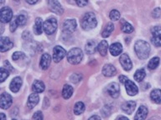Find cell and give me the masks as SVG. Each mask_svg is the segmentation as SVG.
I'll use <instances>...</instances> for the list:
<instances>
[{
    "label": "cell",
    "instance_id": "6da1fadb",
    "mask_svg": "<svg viewBox=\"0 0 161 120\" xmlns=\"http://www.w3.org/2000/svg\"><path fill=\"white\" fill-rule=\"evenodd\" d=\"M134 50L138 58L140 59H145L149 56L150 52V46L148 42L143 40H138L134 44Z\"/></svg>",
    "mask_w": 161,
    "mask_h": 120
},
{
    "label": "cell",
    "instance_id": "7a4b0ae2",
    "mask_svg": "<svg viewBox=\"0 0 161 120\" xmlns=\"http://www.w3.org/2000/svg\"><path fill=\"white\" fill-rule=\"evenodd\" d=\"M80 24H81V28L84 30H91L94 28L97 25V21L95 14L92 12H86L83 16Z\"/></svg>",
    "mask_w": 161,
    "mask_h": 120
},
{
    "label": "cell",
    "instance_id": "3957f363",
    "mask_svg": "<svg viewBox=\"0 0 161 120\" xmlns=\"http://www.w3.org/2000/svg\"><path fill=\"white\" fill-rule=\"evenodd\" d=\"M83 58V52L81 49L74 48L68 52L67 61L71 64H78L81 62Z\"/></svg>",
    "mask_w": 161,
    "mask_h": 120
},
{
    "label": "cell",
    "instance_id": "277c9868",
    "mask_svg": "<svg viewBox=\"0 0 161 120\" xmlns=\"http://www.w3.org/2000/svg\"><path fill=\"white\" fill-rule=\"evenodd\" d=\"M57 28V21L54 18H50L44 22V30L46 34H53Z\"/></svg>",
    "mask_w": 161,
    "mask_h": 120
},
{
    "label": "cell",
    "instance_id": "5b68a950",
    "mask_svg": "<svg viewBox=\"0 0 161 120\" xmlns=\"http://www.w3.org/2000/svg\"><path fill=\"white\" fill-rule=\"evenodd\" d=\"M151 41L156 47H161V26H155L151 29Z\"/></svg>",
    "mask_w": 161,
    "mask_h": 120
},
{
    "label": "cell",
    "instance_id": "8992f818",
    "mask_svg": "<svg viewBox=\"0 0 161 120\" xmlns=\"http://www.w3.org/2000/svg\"><path fill=\"white\" fill-rule=\"evenodd\" d=\"M65 54L66 51L60 46H55L53 49V59L55 62H59L60 60L63 59Z\"/></svg>",
    "mask_w": 161,
    "mask_h": 120
},
{
    "label": "cell",
    "instance_id": "52a82bcc",
    "mask_svg": "<svg viewBox=\"0 0 161 120\" xmlns=\"http://www.w3.org/2000/svg\"><path fill=\"white\" fill-rule=\"evenodd\" d=\"M119 61H120V63L122 65V67L123 68V69L126 70V71H129V70L132 69L133 63L131 62L130 58L128 57V55L127 53H123L121 55Z\"/></svg>",
    "mask_w": 161,
    "mask_h": 120
},
{
    "label": "cell",
    "instance_id": "ba28073f",
    "mask_svg": "<svg viewBox=\"0 0 161 120\" xmlns=\"http://www.w3.org/2000/svg\"><path fill=\"white\" fill-rule=\"evenodd\" d=\"M13 99L12 97L10 96V94L7 93V92H3L1 94V108L3 109H7L8 108L12 105Z\"/></svg>",
    "mask_w": 161,
    "mask_h": 120
},
{
    "label": "cell",
    "instance_id": "9c48e42d",
    "mask_svg": "<svg viewBox=\"0 0 161 120\" xmlns=\"http://www.w3.org/2000/svg\"><path fill=\"white\" fill-rule=\"evenodd\" d=\"M12 17L13 12L10 8L4 7L1 9V22L3 23L10 22L12 19Z\"/></svg>",
    "mask_w": 161,
    "mask_h": 120
},
{
    "label": "cell",
    "instance_id": "30bf717a",
    "mask_svg": "<svg viewBox=\"0 0 161 120\" xmlns=\"http://www.w3.org/2000/svg\"><path fill=\"white\" fill-rule=\"evenodd\" d=\"M124 85H125L126 91L128 92V95L130 96H134L138 92V87L136 86V84L133 81L128 79L124 82Z\"/></svg>",
    "mask_w": 161,
    "mask_h": 120
},
{
    "label": "cell",
    "instance_id": "8fae6325",
    "mask_svg": "<svg viewBox=\"0 0 161 120\" xmlns=\"http://www.w3.org/2000/svg\"><path fill=\"white\" fill-rule=\"evenodd\" d=\"M108 94L110 95L112 98H118L119 96V94H120V88H119V85L118 83H116V82H112V83H110L108 87Z\"/></svg>",
    "mask_w": 161,
    "mask_h": 120
},
{
    "label": "cell",
    "instance_id": "7c38bea8",
    "mask_svg": "<svg viewBox=\"0 0 161 120\" xmlns=\"http://www.w3.org/2000/svg\"><path fill=\"white\" fill-rule=\"evenodd\" d=\"M48 5L50 7V9L53 12H55L56 14L60 15L62 14L64 10H63L61 5L58 1H53V0H50V1H48Z\"/></svg>",
    "mask_w": 161,
    "mask_h": 120
},
{
    "label": "cell",
    "instance_id": "4fadbf2b",
    "mask_svg": "<svg viewBox=\"0 0 161 120\" xmlns=\"http://www.w3.org/2000/svg\"><path fill=\"white\" fill-rule=\"evenodd\" d=\"M76 28V21L75 19H66L63 24V30L65 32H73Z\"/></svg>",
    "mask_w": 161,
    "mask_h": 120
},
{
    "label": "cell",
    "instance_id": "5bb4252c",
    "mask_svg": "<svg viewBox=\"0 0 161 120\" xmlns=\"http://www.w3.org/2000/svg\"><path fill=\"white\" fill-rule=\"evenodd\" d=\"M102 72H103V74L105 77H113V76L116 74L117 69H116V68L113 64L108 63V64H105L103 66Z\"/></svg>",
    "mask_w": 161,
    "mask_h": 120
},
{
    "label": "cell",
    "instance_id": "9a60e30c",
    "mask_svg": "<svg viewBox=\"0 0 161 120\" xmlns=\"http://www.w3.org/2000/svg\"><path fill=\"white\" fill-rule=\"evenodd\" d=\"M148 110L147 107L141 105L140 107L138 108V111L136 112L135 117H134V120H145L148 115Z\"/></svg>",
    "mask_w": 161,
    "mask_h": 120
},
{
    "label": "cell",
    "instance_id": "2e32d148",
    "mask_svg": "<svg viewBox=\"0 0 161 120\" xmlns=\"http://www.w3.org/2000/svg\"><path fill=\"white\" fill-rule=\"evenodd\" d=\"M0 44H1V48H0V50L1 52H6L8 50L11 49L14 46V43H13L10 39L8 37H2L1 38V42H0Z\"/></svg>",
    "mask_w": 161,
    "mask_h": 120
},
{
    "label": "cell",
    "instance_id": "e0dca14e",
    "mask_svg": "<svg viewBox=\"0 0 161 120\" xmlns=\"http://www.w3.org/2000/svg\"><path fill=\"white\" fill-rule=\"evenodd\" d=\"M40 101V97L36 92H33L30 95V97L28 98L27 106L30 109H32L33 108H35L38 104V102Z\"/></svg>",
    "mask_w": 161,
    "mask_h": 120
},
{
    "label": "cell",
    "instance_id": "ac0fdd59",
    "mask_svg": "<svg viewBox=\"0 0 161 120\" xmlns=\"http://www.w3.org/2000/svg\"><path fill=\"white\" fill-rule=\"evenodd\" d=\"M21 85H22V79H21L19 77L14 78L12 80V82H10V90H11L13 92H19L20 89V88H21Z\"/></svg>",
    "mask_w": 161,
    "mask_h": 120
},
{
    "label": "cell",
    "instance_id": "d6986e66",
    "mask_svg": "<svg viewBox=\"0 0 161 120\" xmlns=\"http://www.w3.org/2000/svg\"><path fill=\"white\" fill-rule=\"evenodd\" d=\"M50 62H51V57H50V55L48 54V53H44L41 56V58H40V67L43 70L47 69L49 66H50Z\"/></svg>",
    "mask_w": 161,
    "mask_h": 120
},
{
    "label": "cell",
    "instance_id": "ffe728a7",
    "mask_svg": "<svg viewBox=\"0 0 161 120\" xmlns=\"http://www.w3.org/2000/svg\"><path fill=\"white\" fill-rule=\"evenodd\" d=\"M136 107V102L134 101H128L122 104V109L128 114H131L134 111Z\"/></svg>",
    "mask_w": 161,
    "mask_h": 120
},
{
    "label": "cell",
    "instance_id": "44dd1931",
    "mask_svg": "<svg viewBox=\"0 0 161 120\" xmlns=\"http://www.w3.org/2000/svg\"><path fill=\"white\" fill-rule=\"evenodd\" d=\"M109 51L113 56H118L123 52V46L120 42H114L109 48Z\"/></svg>",
    "mask_w": 161,
    "mask_h": 120
},
{
    "label": "cell",
    "instance_id": "7402d4cb",
    "mask_svg": "<svg viewBox=\"0 0 161 120\" xmlns=\"http://www.w3.org/2000/svg\"><path fill=\"white\" fill-rule=\"evenodd\" d=\"M97 47V42L94 40H89L85 47V51L87 54H93L96 52Z\"/></svg>",
    "mask_w": 161,
    "mask_h": 120
},
{
    "label": "cell",
    "instance_id": "603a6c76",
    "mask_svg": "<svg viewBox=\"0 0 161 120\" xmlns=\"http://www.w3.org/2000/svg\"><path fill=\"white\" fill-rule=\"evenodd\" d=\"M45 87L44 82L40 80H35V82H33L32 84V90L36 93H40V92H44Z\"/></svg>",
    "mask_w": 161,
    "mask_h": 120
},
{
    "label": "cell",
    "instance_id": "cb8c5ba5",
    "mask_svg": "<svg viewBox=\"0 0 161 120\" xmlns=\"http://www.w3.org/2000/svg\"><path fill=\"white\" fill-rule=\"evenodd\" d=\"M108 43L106 40H103L102 42L97 45V51L102 56H106L108 53Z\"/></svg>",
    "mask_w": 161,
    "mask_h": 120
},
{
    "label": "cell",
    "instance_id": "d4e9b609",
    "mask_svg": "<svg viewBox=\"0 0 161 120\" xmlns=\"http://www.w3.org/2000/svg\"><path fill=\"white\" fill-rule=\"evenodd\" d=\"M43 28H44V24L42 22V19L40 18H37L35 19V24L34 26V32L35 34L40 35L42 33Z\"/></svg>",
    "mask_w": 161,
    "mask_h": 120
},
{
    "label": "cell",
    "instance_id": "484cf974",
    "mask_svg": "<svg viewBox=\"0 0 161 120\" xmlns=\"http://www.w3.org/2000/svg\"><path fill=\"white\" fill-rule=\"evenodd\" d=\"M150 98L152 101L160 104L161 103V90L160 89H153L150 93Z\"/></svg>",
    "mask_w": 161,
    "mask_h": 120
},
{
    "label": "cell",
    "instance_id": "4316f807",
    "mask_svg": "<svg viewBox=\"0 0 161 120\" xmlns=\"http://www.w3.org/2000/svg\"><path fill=\"white\" fill-rule=\"evenodd\" d=\"M73 93V88L69 84H65L62 89V97L65 99H68L71 97Z\"/></svg>",
    "mask_w": 161,
    "mask_h": 120
},
{
    "label": "cell",
    "instance_id": "83f0119b",
    "mask_svg": "<svg viewBox=\"0 0 161 120\" xmlns=\"http://www.w3.org/2000/svg\"><path fill=\"white\" fill-rule=\"evenodd\" d=\"M85 111V104L82 102H77L74 106V113L76 115L81 114Z\"/></svg>",
    "mask_w": 161,
    "mask_h": 120
},
{
    "label": "cell",
    "instance_id": "f1b7e54d",
    "mask_svg": "<svg viewBox=\"0 0 161 120\" xmlns=\"http://www.w3.org/2000/svg\"><path fill=\"white\" fill-rule=\"evenodd\" d=\"M113 29H114V25L112 22H109V23L107 24V26H106L104 30L102 32V36L103 38H108L111 34V32H113Z\"/></svg>",
    "mask_w": 161,
    "mask_h": 120
},
{
    "label": "cell",
    "instance_id": "f546056e",
    "mask_svg": "<svg viewBox=\"0 0 161 120\" xmlns=\"http://www.w3.org/2000/svg\"><path fill=\"white\" fill-rule=\"evenodd\" d=\"M145 71L144 69H138L134 73V79L137 81V82H141V81H143V78H145Z\"/></svg>",
    "mask_w": 161,
    "mask_h": 120
},
{
    "label": "cell",
    "instance_id": "4dcf8cb0",
    "mask_svg": "<svg viewBox=\"0 0 161 120\" xmlns=\"http://www.w3.org/2000/svg\"><path fill=\"white\" fill-rule=\"evenodd\" d=\"M158 64H159V58L154 57L153 58H151L150 61L148 62V68L151 70L155 69L158 66Z\"/></svg>",
    "mask_w": 161,
    "mask_h": 120
},
{
    "label": "cell",
    "instance_id": "1f68e13d",
    "mask_svg": "<svg viewBox=\"0 0 161 120\" xmlns=\"http://www.w3.org/2000/svg\"><path fill=\"white\" fill-rule=\"evenodd\" d=\"M123 25H122V27H121V29L122 31L126 33H130L133 31V27L130 23H128V22H125L124 20H123Z\"/></svg>",
    "mask_w": 161,
    "mask_h": 120
},
{
    "label": "cell",
    "instance_id": "d6a6232c",
    "mask_svg": "<svg viewBox=\"0 0 161 120\" xmlns=\"http://www.w3.org/2000/svg\"><path fill=\"white\" fill-rule=\"evenodd\" d=\"M9 72L5 68H1L0 69V81L1 82H4V80L8 77Z\"/></svg>",
    "mask_w": 161,
    "mask_h": 120
},
{
    "label": "cell",
    "instance_id": "836d02e7",
    "mask_svg": "<svg viewBox=\"0 0 161 120\" xmlns=\"http://www.w3.org/2000/svg\"><path fill=\"white\" fill-rule=\"evenodd\" d=\"M109 17L113 21H118L119 18H120V12H118V10L113 9L110 12V14H109Z\"/></svg>",
    "mask_w": 161,
    "mask_h": 120
},
{
    "label": "cell",
    "instance_id": "e575fe53",
    "mask_svg": "<svg viewBox=\"0 0 161 120\" xmlns=\"http://www.w3.org/2000/svg\"><path fill=\"white\" fill-rule=\"evenodd\" d=\"M16 20H17V22H18V25H19V26H24V25L26 23V17H25V15H22L20 14L19 15L17 18H16Z\"/></svg>",
    "mask_w": 161,
    "mask_h": 120
},
{
    "label": "cell",
    "instance_id": "d590c367",
    "mask_svg": "<svg viewBox=\"0 0 161 120\" xmlns=\"http://www.w3.org/2000/svg\"><path fill=\"white\" fill-rule=\"evenodd\" d=\"M82 78V75L80 73H74L70 76V81L72 82H78Z\"/></svg>",
    "mask_w": 161,
    "mask_h": 120
},
{
    "label": "cell",
    "instance_id": "8d00e7d4",
    "mask_svg": "<svg viewBox=\"0 0 161 120\" xmlns=\"http://www.w3.org/2000/svg\"><path fill=\"white\" fill-rule=\"evenodd\" d=\"M25 57V53L24 52H15L13 53V56H12V58L14 61H17V60L20 59V58H22Z\"/></svg>",
    "mask_w": 161,
    "mask_h": 120
},
{
    "label": "cell",
    "instance_id": "74e56055",
    "mask_svg": "<svg viewBox=\"0 0 161 120\" xmlns=\"http://www.w3.org/2000/svg\"><path fill=\"white\" fill-rule=\"evenodd\" d=\"M102 113H103V117H108L111 113V108L108 105H106L105 107L103 108L102 110Z\"/></svg>",
    "mask_w": 161,
    "mask_h": 120
},
{
    "label": "cell",
    "instance_id": "f35d334b",
    "mask_svg": "<svg viewBox=\"0 0 161 120\" xmlns=\"http://www.w3.org/2000/svg\"><path fill=\"white\" fill-rule=\"evenodd\" d=\"M43 113L41 111H37L35 112V114L33 115L32 120H43Z\"/></svg>",
    "mask_w": 161,
    "mask_h": 120
},
{
    "label": "cell",
    "instance_id": "ab89813d",
    "mask_svg": "<svg viewBox=\"0 0 161 120\" xmlns=\"http://www.w3.org/2000/svg\"><path fill=\"white\" fill-rule=\"evenodd\" d=\"M17 26H18V22H17V20H16V18L14 20H12L11 21V22H10V31L11 32H14L15 30H16V28H17Z\"/></svg>",
    "mask_w": 161,
    "mask_h": 120
},
{
    "label": "cell",
    "instance_id": "60d3db41",
    "mask_svg": "<svg viewBox=\"0 0 161 120\" xmlns=\"http://www.w3.org/2000/svg\"><path fill=\"white\" fill-rule=\"evenodd\" d=\"M161 14V10L159 8H156L155 9H153V11L152 12V16L154 18H158L160 17Z\"/></svg>",
    "mask_w": 161,
    "mask_h": 120
},
{
    "label": "cell",
    "instance_id": "b9f144b4",
    "mask_svg": "<svg viewBox=\"0 0 161 120\" xmlns=\"http://www.w3.org/2000/svg\"><path fill=\"white\" fill-rule=\"evenodd\" d=\"M23 38L29 41L30 39H32V36H31V34H30V32L29 31H25L23 33Z\"/></svg>",
    "mask_w": 161,
    "mask_h": 120
},
{
    "label": "cell",
    "instance_id": "7bdbcfd3",
    "mask_svg": "<svg viewBox=\"0 0 161 120\" xmlns=\"http://www.w3.org/2000/svg\"><path fill=\"white\" fill-rule=\"evenodd\" d=\"M3 66H4L3 68H5L8 71V70H9V71H14V68H13V67L11 66V64H10L8 61H4V62H3Z\"/></svg>",
    "mask_w": 161,
    "mask_h": 120
},
{
    "label": "cell",
    "instance_id": "ee69618b",
    "mask_svg": "<svg viewBox=\"0 0 161 120\" xmlns=\"http://www.w3.org/2000/svg\"><path fill=\"white\" fill-rule=\"evenodd\" d=\"M76 3L79 7H83V6H86L87 4L88 1H86V0H77Z\"/></svg>",
    "mask_w": 161,
    "mask_h": 120
},
{
    "label": "cell",
    "instance_id": "f6af8a7d",
    "mask_svg": "<svg viewBox=\"0 0 161 120\" xmlns=\"http://www.w3.org/2000/svg\"><path fill=\"white\" fill-rule=\"evenodd\" d=\"M128 78L127 77H125V76H123V75H121V76H119V80H120L121 82H123V84H124V82L128 80Z\"/></svg>",
    "mask_w": 161,
    "mask_h": 120
},
{
    "label": "cell",
    "instance_id": "bcb514c9",
    "mask_svg": "<svg viewBox=\"0 0 161 120\" xmlns=\"http://www.w3.org/2000/svg\"><path fill=\"white\" fill-rule=\"evenodd\" d=\"M88 120H101V118L97 116V115H93Z\"/></svg>",
    "mask_w": 161,
    "mask_h": 120
},
{
    "label": "cell",
    "instance_id": "7dc6e473",
    "mask_svg": "<svg viewBox=\"0 0 161 120\" xmlns=\"http://www.w3.org/2000/svg\"><path fill=\"white\" fill-rule=\"evenodd\" d=\"M26 2H27L28 3H30V4H35V3L38 2V0H27Z\"/></svg>",
    "mask_w": 161,
    "mask_h": 120
},
{
    "label": "cell",
    "instance_id": "c3c4849f",
    "mask_svg": "<svg viewBox=\"0 0 161 120\" xmlns=\"http://www.w3.org/2000/svg\"><path fill=\"white\" fill-rule=\"evenodd\" d=\"M118 120H129L128 118H126L124 117V116H122V117H119L118 118Z\"/></svg>",
    "mask_w": 161,
    "mask_h": 120
},
{
    "label": "cell",
    "instance_id": "681fc988",
    "mask_svg": "<svg viewBox=\"0 0 161 120\" xmlns=\"http://www.w3.org/2000/svg\"><path fill=\"white\" fill-rule=\"evenodd\" d=\"M1 120H6V116L4 113H1Z\"/></svg>",
    "mask_w": 161,
    "mask_h": 120
},
{
    "label": "cell",
    "instance_id": "f907efd6",
    "mask_svg": "<svg viewBox=\"0 0 161 120\" xmlns=\"http://www.w3.org/2000/svg\"><path fill=\"white\" fill-rule=\"evenodd\" d=\"M12 120H16V119H12Z\"/></svg>",
    "mask_w": 161,
    "mask_h": 120
}]
</instances>
